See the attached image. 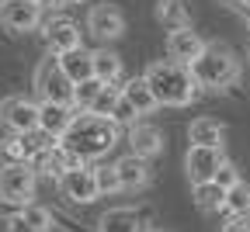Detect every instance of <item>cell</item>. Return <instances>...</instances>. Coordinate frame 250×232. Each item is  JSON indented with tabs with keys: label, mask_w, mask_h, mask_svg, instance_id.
<instances>
[{
	"label": "cell",
	"mask_w": 250,
	"mask_h": 232,
	"mask_svg": "<svg viewBox=\"0 0 250 232\" xmlns=\"http://www.w3.org/2000/svg\"><path fill=\"white\" fill-rule=\"evenodd\" d=\"M0 156H4V163H28V159H31L21 135H11V139L0 142Z\"/></svg>",
	"instance_id": "cell-24"
},
{
	"label": "cell",
	"mask_w": 250,
	"mask_h": 232,
	"mask_svg": "<svg viewBox=\"0 0 250 232\" xmlns=\"http://www.w3.org/2000/svg\"><path fill=\"white\" fill-rule=\"evenodd\" d=\"M35 87L42 94V101H52V104H73V94H77V83L62 73L59 66V56H45L35 70Z\"/></svg>",
	"instance_id": "cell-4"
},
{
	"label": "cell",
	"mask_w": 250,
	"mask_h": 232,
	"mask_svg": "<svg viewBox=\"0 0 250 232\" xmlns=\"http://www.w3.org/2000/svg\"><path fill=\"white\" fill-rule=\"evenodd\" d=\"M42 21V7L28 0H0V24L7 31H31Z\"/></svg>",
	"instance_id": "cell-8"
},
{
	"label": "cell",
	"mask_w": 250,
	"mask_h": 232,
	"mask_svg": "<svg viewBox=\"0 0 250 232\" xmlns=\"http://www.w3.org/2000/svg\"><path fill=\"white\" fill-rule=\"evenodd\" d=\"M21 218H24L28 225L42 229V232H49V225H52V215H49V208H42V205H24V208H21Z\"/></svg>",
	"instance_id": "cell-26"
},
{
	"label": "cell",
	"mask_w": 250,
	"mask_h": 232,
	"mask_svg": "<svg viewBox=\"0 0 250 232\" xmlns=\"http://www.w3.org/2000/svg\"><path fill=\"white\" fill-rule=\"evenodd\" d=\"M122 97L129 101L139 115H149V111H156L160 108V101H156V94L149 90V83H146V77H136V80H125V87H122Z\"/></svg>",
	"instance_id": "cell-19"
},
{
	"label": "cell",
	"mask_w": 250,
	"mask_h": 232,
	"mask_svg": "<svg viewBox=\"0 0 250 232\" xmlns=\"http://www.w3.org/2000/svg\"><path fill=\"white\" fill-rule=\"evenodd\" d=\"M156 21L170 31H181V28H191V18H188V7L181 0H160L156 4Z\"/></svg>",
	"instance_id": "cell-21"
},
{
	"label": "cell",
	"mask_w": 250,
	"mask_h": 232,
	"mask_svg": "<svg viewBox=\"0 0 250 232\" xmlns=\"http://www.w3.org/2000/svg\"><path fill=\"white\" fill-rule=\"evenodd\" d=\"M247 24H250V14H247Z\"/></svg>",
	"instance_id": "cell-38"
},
{
	"label": "cell",
	"mask_w": 250,
	"mask_h": 232,
	"mask_svg": "<svg viewBox=\"0 0 250 232\" xmlns=\"http://www.w3.org/2000/svg\"><path fill=\"white\" fill-rule=\"evenodd\" d=\"M80 163L83 159H101L104 153H111L118 146V125L111 118H98V115H77V121L70 125V132L59 139Z\"/></svg>",
	"instance_id": "cell-1"
},
{
	"label": "cell",
	"mask_w": 250,
	"mask_h": 232,
	"mask_svg": "<svg viewBox=\"0 0 250 232\" xmlns=\"http://www.w3.org/2000/svg\"><path fill=\"white\" fill-rule=\"evenodd\" d=\"M66 4H83V0H66Z\"/></svg>",
	"instance_id": "cell-36"
},
{
	"label": "cell",
	"mask_w": 250,
	"mask_h": 232,
	"mask_svg": "<svg viewBox=\"0 0 250 232\" xmlns=\"http://www.w3.org/2000/svg\"><path fill=\"white\" fill-rule=\"evenodd\" d=\"M223 232H250V212L247 215H229L226 225H223Z\"/></svg>",
	"instance_id": "cell-31"
},
{
	"label": "cell",
	"mask_w": 250,
	"mask_h": 232,
	"mask_svg": "<svg viewBox=\"0 0 250 232\" xmlns=\"http://www.w3.org/2000/svg\"><path fill=\"white\" fill-rule=\"evenodd\" d=\"M115 170H118L122 191H139V187H146V180H149V167H146V159H139L136 153L122 156V159L115 163Z\"/></svg>",
	"instance_id": "cell-16"
},
{
	"label": "cell",
	"mask_w": 250,
	"mask_h": 232,
	"mask_svg": "<svg viewBox=\"0 0 250 232\" xmlns=\"http://www.w3.org/2000/svg\"><path fill=\"white\" fill-rule=\"evenodd\" d=\"M101 90H104V83H101V80H87V83H80V87H77V94H73V108H77V115H87L94 104H98Z\"/></svg>",
	"instance_id": "cell-23"
},
{
	"label": "cell",
	"mask_w": 250,
	"mask_h": 232,
	"mask_svg": "<svg viewBox=\"0 0 250 232\" xmlns=\"http://www.w3.org/2000/svg\"><path fill=\"white\" fill-rule=\"evenodd\" d=\"M195 201H198L202 212H219V208H226L229 191H223L215 180H208V184H195Z\"/></svg>",
	"instance_id": "cell-22"
},
{
	"label": "cell",
	"mask_w": 250,
	"mask_h": 232,
	"mask_svg": "<svg viewBox=\"0 0 250 232\" xmlns=\"http://www.w3.org/2000/svg\"><path fill=\"white\" fill-rule=\"evenodd\" d=\"M215 184L223 187V191H233V187H240V184H243V180H240V170L233 167L229 159L223 163V167H219V174H215Z\"/></svg>",
	"instance_id": "cell-29"
},
{
	"label": "cell",
	"mask_w": 250,
	"mask_h": 232,
	"mask_svg": "<svg viewBox=\"0 0 250 232\" xmlns=\"http://www.w3.org/2000/svg\"><path fill=\"white\" fill-rule=\"evenodd\" d=\"M205 49L208 45L198 39V31H191V28H181V31H170V35H167V56H170V62L191 66Z\"/></svg>",
	"instance_id": "cell-11"
},
{
	"label": "cell",
	"mask_w": 250,
	"mask_h": 232,
	"mask_svg": "<svg viewBox=\"0 0 250 232\" xmlns=\"http://www.w3.org/2000/svg\"><path fill=\"white\" fill-rule=\"evenodd\" d=\"M0 118H4V125L14 135H28V132H39L42 104L28 101V97H7V101L0 104Z\"/></svg>",
	"instance_id": "cell-6"
},
{
	"label": "cell",
	"mask_w": 250,
	"mask_h": 232,
	"mask_svg": "<svg viewBox=\"0 0 250 232\" xmlns=\"http://www.w3.org/2000/svg\"><path fill=\"white\" fill-rule=\"evenodd\" d=\"M94 80H101L104 87H125V80H122V59L115 56V52H108V49H101V52H94Z\"/></svg>",
	"instance_id": "cell-20"
},
{
	"label": "cell",
	"mask_w": 250,
	"mask_h": 232,
	"mask_svg": "<svg viewBox=\"0 0 250 232\" xmlns=\"http://www.w3.org/2000/svg\"><path fill=\"white\" fill-rule=\"evenodd\" d=\"M87 31H90V35H98L101 42H111V39H118L125 31V18H122L118 7L98 4V7H90V14H87Z\"/></svg>",
	"instance_id": "cell-10"
},
{
	"label": "cell",
	"mask_w": 250,
	"mask_h": 232,
	"mask_svg": "<svg viewBox=\"0 0 250 232\" xmlns=\"http://www.w3.org/2000/svg\"><path fill=\"white\" fill-rule=\"evenodd\" d=\"M247 59H250V52H247Z\"/></svg>",
	"instance_id": "cell-39"
},
{
	"label": "cell",
	"mask_w": 250,
	"mask_h": 232,
	"mask_svg": "<svg viewBox=\"0 0 250 232\" xmlns=\"http://www.w3.org/2000/svg\"><path fill=\"white\" fill-rule=\"evenodd\" d=\"M229 7H236V11H250V0H229Z\"/></svg>",
	"instance_id": "cell-35"
},
{
	"label": "cell",
	"mask_w": 250,
	"mask_h": 232,
	"mask_svg": "<svg viewBox=\"0 0 250 232\" xmlns=\"http://www.w3.org/2000/svg\"><path fill=\"white\" fill-rule=\"evenodd\" d=\"M226 163L223 149H205V146H191L188 149V159H184V167H188V177H191V184H208L215 180L219 167Z\"/></svg>",
	"instance_id": "cell-7"
},
{
	"label": "cell",
	"mask_w": 250,
	"mask_h": 232,
	"mask_svg": "<svg viewBox=\"0 0 250 232\" xmlns=\"http://www.w3.org/2000/svg\"><path fill=\"white\" fill-rule=\"evenodd\" d=\"M59 66H62V73H66L77 87L94 80V52H87V49H73L66 56H59Z\"/></svg>",
	"instance_id": "cell-17"
},
{
	"label": "cell",
	"mask_w": 250,
	"mask_h": 232,
	"mask_svg": "<svg viewBox=\"0 0 250 232\" xmlns=\"http://www.w3.org/2000/svg\"><path fill=\"white\" fill-rule=\"evenodd\" d=\"M35 170L28 163H4L0 167V197L11 205H31V194H35Z\"/></svg>",
	"instance_id": "cell-5"
},
{
	"label": "cell",
	"mask_w": 250,
	"mask_h": 232,
	"mask_svg": "<svg viewBox=\"0 0 250 232\" xmlns=\"http://www.w3.org/2000/svg\"><path fill=\"white\" fill-rule=\"evenodd\" d=\"M77 121V108L73 104H52V101H42V121L39 128L52 139H62L70 132V125Z\"/></svg>",
	"instance_id": "cell-13"
},
{
	"label": "cell",
	"mask_w": 250,
	"mask_h": 232,
	"mask_svg": "<svg viewBox=\"0 0 250 232\" xmlns=\"http://www.w3.org/2000/svg\"><path fill=\"white\" fill-rule=\"evenodd\" d=\"M45 49L49 56H66L73 49H80V28L66 18H56L45 24Z\"/></svg>",
	"instance_id": "cell-12"
},
{
	"label": "cell",
	"mask_w": 250,
	"mask_h": 232,
	"mask_svg": "<svg viewBox=\"0 0 250 232\" xmlns=\"http://www.w3.org/2000/svg\"><path fill=\"white\" fill-rule=\"evenodd\" d=\"M223 135H226V128L215 118H195L191 128H188L191 146H205V149H223Z\"/></svg>",
	"instance_id": "cell-18"
},
{
	"label": "cell",
	"mask_w": 250,
	"mask_h": 232,
	"mask_svg": "<svg viewBox=\"0 0 250 232\" xmlns=\"http://www.w3.org/2000/svg\"><path fill=\"white\" fill-rule=\"evenodd\" d=\"M188 70H191V77H195L198 87H212V90H219V87H229V83L236 80L240 66H236V59L229 56V49L208 45L191 66H188Z\"/></svg>",
	"instance_id": "cell-3"
},
{
	"label": "cell",
	"mask_w": 250,
	"mask_h": 232,
	"mask_svg": "<svg viewBox=\"0 0 250 232\" xmlns=\"http://www.w3.org/2000/svg\"><path fill=\"white\" fill-rule=\"evenodd\" d=\"M94 177H98L101 194H115V191H122V180H118V170H115V167H94Z\"/></svg>",
	"instance_id": "cell-28"
},
{
	"label": "cell",
	"mask_w": 250,
	"mask_h": 232,
	"mask_svg": "<svg viewBox=\"0 0 250 232\" xmlns=\"http://www.w3.org/2000/svg\"><path fill=\"white\" fill-rule=\"evenodd\" d=\"M7 232H42V229H35V225H28V222H24V218L18 215V218H11V222H7Z\"/></svg>",
	"instance_id": "cell-32"
},
{
	"label": "cell",
	"mask_w": 250,
	"mask_h": 232,
	"mask_svg": "<svg viewBox=\"0 0 250 232\" xmlns=\"http://www.w3.org/2000/svg\"><path fill=\"white\" fill-rule=\"evenodd\" d=\"M129 146L139 159H153L156 153H164V132L156 125H146V121H136L129 128Z\"/></svg>",
	"instance_id": "cell-14"
},
{
	"label": "cell",
	"mask_w": 250,
	"mask_h": 232,
	"mask_svg": "<svg viewBox=\"0 0 250 232\" xmlns=\"http://www.w3.org/2000/svg\"><path fill=\"white\" fill-rule=\"evenodd\" d=\"M146 83L156 94V101L167 104V108H184V104H191L195 94H198V83H195L191 70L181 66V62H170V59L153 62L146 70Z\"/></svg>",
	"instance_id": "cell-2"
},
{
	"label": "cell",
	"mask_w": 250,
	"mask_h": 232,
	"mask_svg": "<svg viewBox=\"0 0 250 232\" xmlns=\"http://www.w3.org/2000/svg\"><path fill=\"white\" fill-rule=\"evenodd\" d=\"M21 215V205H11V201H4V197H0V218H18Z\"/></svg>",
	"instance_id": "cell-33"
},
{
	"label": "cell",
	"mask_w": 250,
	"mask_h": 232,
	"mask_svg": "<svg viewBox=\"0 0 250 232\" xmlns=\"http://www.w3.org/2000/svg\"><path fill=\"white\" fill-rule=\"evenodd\" d=\"M226 212H229V215H247V212H250V187H247V184H240V187L229 191Z\"/></svg>",
	"instance_id": "cell-27"
},
{
	"label": "cell",
	"mask_w": 250,
	"mask_h": 232,
	"mask_svg": "<svg viewBox=\"0 0 250 232\" xmlns=\"http://www.w3.org/2000/svg\"><path fill=\"white\" fill-rule=\"evenodd\" d=\"M28 4H39V0H28Z\"/></svg>",
	"instance_id": "cell-37"
},
{
	"label": "cell",
	"mask_w": 250,
	"mask_h": 232,
	"mask_svg": "<svg viewBox=\"0 0 250 232\" xmlns=\"http://www.w3.org/2000/svg\"><path fill=\"white\" fill-rule=\"evenodd\" d=\"M118 101H122V90H118V87H104V90H101V97H98V104L90 108V115H98V118H111V115H115V108H118Z\"/></svg>",
	"instance_id": "cell-25"
},
{
	"label": "cell",
	"mask_w": 250,
	"mask_h": 232,
	"mask_svg": "<svg viewBox=\"0 0 250 232\" xmlns=\"http://www.w3.org/2000/svg\"><path fill=\"white\" fill-rule=\"evenodd\" d=\"M98 232H149V225H146V215L132 208H111L101 215Z\"/></svg>",
	"instance_id": "cell-15"
},
{
	"label": "cell",
	"mask_w": 250,
	"mask_h": 232,
	"mask_svg": "<svg viewBox=\"0 0 250 232\" xmlns=\"http://www.w3.org/2000/svg\"><path fill=\"white\" fill-rule=\"evenodd\" d=\"M136 108L129 104V101H125V97H122V101H118V108H115V115H111V121L115 125H136Z\"/></svg>",
	"instance_id": "cell-30"
},
{
	"label": "cell",
	"mask_w": 250,
	"mask_h": 232,
	"mask_svg": "<svg viewBox=\"0 0 250 232\" xmlns=\"http://www.w3.org/2000/svg\"><path fill=\"white\" fill-rule=\"evenodd\" d=\"M62 4H66V0H39L42 11H52V7H62Z\"/></svg>",
	"instance_id": "cell-34"
},
{
	"label": "cell",
	"mask_w": 250,
	"mask_h": 232,
	"mask_svg": "<svg viewBox=\"0 0 250 232\" xmlns=\"http://www.w3.org/2000/svg\"><path fill=\"white\" fill-rule=\"evenodd\" d=\"M59 187H62V194H66L70 201H77V205H90L94 197H101L98 177H94L90 167H77V170H70L66 177L59 180Z\"/></svg>",
	"instance_id": "cell-9"
}]
</instances>
